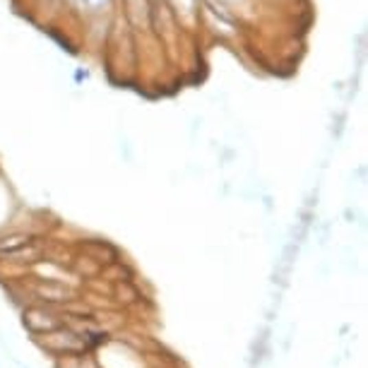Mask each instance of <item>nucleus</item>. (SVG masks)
I'll list each match as a JSON object with an SVG mask.
<instances>
[{"label":"nucleus","instance_id":"3","mask_svg":"<svg viewBox=\"0 0 368 368\" xmlns=\"http://www.w3.org/2000/svg\"><path fill=\"white\" fill-rule=\"evenodd\" d=\"M39 294L41 296H46L49 301H68V291L65 289H60V286H39Z\"/></svg>","mask_w":368,"mask_h":368},{"label":"nucleus","instance_id":"2","mask_svg":"<svg viewBox=\"0 0 368 368\" xmlns=\"http://www.w3.org/2000/svg\"><path fill=\"white\" fill-rule=\"evenodd\" d=\"M25 325L32 330V332H44V330H56L58 327V320L54 318L51 313L39 308H32L25 313Z\"/></svg>","mask_w":368,"mask_h":368},{"label":"nucleus","instance_id":"1","mask_svg":"<svg viewBox=\"0 0 368 368\" xmlns=\"http://www.w3.org/2000/svg\"><path fill=\"white\" fill-rule=\"evenodd\" d=\"M41 344L51 352H80V349H84V339H80L78 334L68 332V330H56L49 337L41 339Z\"/></svg>","mask_w":368,"mask_h":368}]
</instances>
